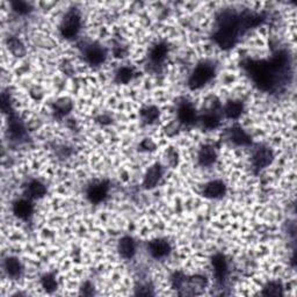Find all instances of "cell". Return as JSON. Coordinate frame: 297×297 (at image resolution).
<instances>
[{
    "instance_id": "44dd1931",
    "label": "cell",
    "mask_w": 297,
    "mask_h": 297,
    "mask_svg": "<svg viewBox=\"0 0 297 297\" xmlns=\"http://www.w3.org/2000/svg\"><path fill=\"white\" fill-rule=\"evenodd\" d=\"M167 51H169V49H167L166 44L158 43L152 48L151 54H150V58H151L152 62L160 63V62H163L164 59H165L166 55H167Z\"/></svg>"
},
{
    "instance_id": "4fadbf2b",
    "label": "cell",
    "mask_w": 297,
    "mask_h": 297,
    "mask_svg": "<svg viewBox=\"0 0 297 297\" xmlns=\"http://www.w3.org/2000/svg\"><path fill=\"white\" fill-rule=\"evenodd\" d=\"M212 267H214L215 277L218 281L223 282L228 273V264H226V259L223 254H216L212 258Z\"/></svg>"
},
{
    "instance_id": "f546056e",
    "label": "cell",
    "mask_w": 297,
    "mask_h": 297,
    "mask_svg": "<svg viewBox=\"0 0 297 297\" xmlns=\"http://www.w3.org/2000/svg\"><path fill=\"white\" fill-rule=\"evenodd\" d=\"M1 108L2 110L7 113V111H9L10 109V103H9V97H7L5 93L2 94L1 97Z\"/></svg>"
},
{
    "instance_id": "4dcf8cb0",
    "label": "cell",
    "mask_w": 297,
    "mask_h": 297,
    "mask_svg": "<svg viewBox=\"0 0 297 297\" xmlns=\"http://www.w3.org/2000/svg\"><path fill=\"white\" fill-rule=\"evenodd\" d=\"M93 292H94L93 286L91 285V284H89V282H86V284L83 286L82 294H84V295H92Z\"/></svg>"
},
{
    "instance_id": "cb8c5ba5",
    "label": "cell",
    "mask_w": 297,
    "mask_h": 297,
    "mask_svg": "<svg viewBox=\"0 0 297 297\" xmlns=\"http://www.w3.org/2000/svg\"><path fill=\"white\" fill-rule=\"evenodd\" d=\"M8 49L12 51V54L17 56V57H22L24 52H26L23 44L15 37H12L8 40Z\"/></svg>"
},
{
    "instance_id": "9a60e30c",
    "label": "cell",
    "mask_w": 297,
    "mask_h": 297,
    "mask_svg": "<svg viewBox=\"0 0 297 297\" xmlns=\"http://www.w3.org/2000/svg\"><path fill=\"white\" fill-rule=\"evenodd\" d=\"M216 150L211 145H204L198 152V163L202 166H211L216 162Z\"/></svg>"
},
{
    "instance_id": "ac0fdd59",
    "label": "cell",
    "mask_w": 297,
    "mask_h": 297,
    "mask_svg": "<svg viewBox=\"0 0 297 297\" xmlns=\"http://www.w3.org/2000/svg\"><path fill=\"white\" fill-rule=\"evenodd\" d=\"M47 193V188L40 181H31L27 186V194L31 198H40Z\"/></svg>"
},
{
    "instance_id": "30bf717a",
    "label": "cell",
    "mask_w": 297,
    "mask_h": 297,
    "mask_svg": "<svg viewBox=\"0 0 297 297\" xmlns=\"http://www.w3.org/2000/svg\"><path fill=\"white\" fill-rule=\"evenodd\" d=\"M33 204L29 200H26V198H21V200H17L14 202L13 205V212L16 217L21 219H27L30 217V215L33 214Z\"/></svg>"
},
{
    "instance_id": "ffe728a7",
    "label": "cell",
    "mask_w": 297,
    "mask_h": 297,
    "mask_svg": "<svg viewBox=\"0 0 297 297\" xmlns=\"http://www.w3.org/2000/svg\"><path fill=\"white\" fill-rule=\"evenodd\" d=\"M202 124L207 129H215L219 124V116L217 111L209 110L202 116Z\"/></svg>"
},
{
    "instance_id": "5b68a950",
    "label": "cell",
    "mask_w": 297,
    "mask_h": 297,
    "mask_svg": "<svg viewBox=\"0 0 297 297\" xmlns=\"http://www.w3.org/2000/svg\"><path fill=\"white\" fill-rule=\"evenodd\" d=\"M205 285H207V280L203 277H193L191 279H186L185 284L181 289H184V292L181 294L184 295H198L201 294L202 292L205 289Z\"/></svg>"
},
{
    "instance_id": "8992f818",
    "label": "cell",
    "mask_w": 297,
    "mask_h": 297,
    "mask_svg": "<svg viewBox=\"0 0 297 297\" xmlns=\"http://www.w3.org/2000/svg\"><path fill=\"white\" fill-rule=\"evenodd\" d=\"M273 157V152H272L271 149L261 146V148L257 149L256 151H254L252 157V163L257 169H265V167H267L272 163Z\"/></svg>"
},
{
    "instance_id": "f1b7e54d",
    "label": "cell",
    "mask_w": 297,
    "mask_h": 297,
    "mask_svg": "<svg viewBox=\"0 0 297 297\" xmlns=\"http://www.w3.org/2000/svg\"><path fill=\"white\" fill-rule=\"evenodd\" d=\"M12 7H13V9L19 14H27L31 10V7H30L29 3L26 2V1H21V0H16V1H13L12 2Z\"/></svg>"
},
{
    "instance_id": "d6986e66",
    "label": "cell",
    "mask_w": 297,
    "mask_h": 297,
    "mask_svg": "<svg viewBox=\"0 0 297 297\" xmlns=\"http://www.w3.org/2000/svg\"><path fill=\"white\" fill-rule=\"evenodd\" d=\"M244 106L240 101H229L224 108V113L229 118H238L243 114Z\"/></svg>"
},
{
    "instance_id": "277c9868",
    "label": "cell",
    "mask_w": 297,
    "mask_h": 297,
    "mask_svg": "<svg viewBox=\"0 0 297 297\" xmlns=\"http://www.w3.org/2000/svg\"><path fill=\"white\" fill-rule=\"evenodd\" d=\"M109 186L106 181H96L87 188V198L92 203H100L107 198Z\"/></svg>"
},
{
    "instance_id": "6da1fadb",
    "label": "cell",
    "mask_w": 297,
    "mask_h": 297,
    "mask_svg": "<svg viewBox=\"0 0 297 297\" xmlns=\"http://www.w3.org/2000/svg\"><path fill=\"white\" fill-rule=\"evenodd\" d=\"M287 56L280 54L272 62H252L249 65V71L260 89L271 90L277 85L280 73L285 72Z\"/></svg>"
},
{
    "instance_id": "9c48e42d",
    "label": "cell",
    "mask_w": 297,
    "mask_h": 297,
    "mask_svg": "<svg viewBox=\"0 0 297 297\" xmlns=\"http://www.w3.org/2000/svg\"><path fill=\"white\" fill-rule=\"evenodd\" d=\"M163 177V169L162 166L156 164L152 167H150L144 178V187L146 190H151L155 188L159 184L160 179Z\"/></svg>"
},
{
    "instance_id": "52a82bcc",
    "label": "cell",
    "mask_w": 297,
    "mask_h": 297,
    "mask_svg": "<svg viewBox=\"0 0 297 297\" xmlns=\"http://www.w3.org/2000/svg\"><path fill=\"white\" fill-rule=\"evenodd\" d=\"M87 62L92 65H99L106 59V50L99 44H91L85 50Z\"/></svg>"
},
{
    "instance_id": "ba28073f",
    "label": "cell",
    "mask_w": 297,
    "mask_h": 297,
    "mask_svg": "<svg viewBox=\"0 0 297 297\" xmlns=\"http://www.w3.org/2000/svg\"><path fill=\"white\" fill-rule=\"evenodd\" d=\"M149 251L153 258L162 259V258L169 256L171 246L165 239H155L149 244Z\"/></svg>"
},
{
    "instance_id": "7c38bea8",
    "label": "cell",
    "mask_w": 297,
    "mask_h": 297,
    "mask_svg": "<svg viewBox=\"0 0 297 297\" xmlns=\"http://www.w3.org/2000/svg\"><path fill=\"white\" fill-rule=\"evenodd\" d=\"M178 117L185 124H192L197 120V110L190 102H183L178 109Z\"/></svg>"
},
{
    "instance_id": "e0dca14e",
    "label": "cell",
    "mask_w": 297,
    "mask_h": 297,
    "mask_svg": "<svg viewBox=\"0 0 297 297\" xmlns=\"http://www.w3.org/2000/svg\"><path fill=\"white\" fill-rule=\"evenodd\" d=\"M5 270L7 275L13 279L20 278L21 273H22V266L16 258H7L5 260Z\"/></svg>"
},
{
    "instance_id": "2e32d148",
    "label": "cell",
    "mask_w": 297,
    "mask_h": 297,
    "mask_svg": "<svg viewBox=\"0 0 297 297\" xmlns=\"http://www.w3.org/2000/svg\"><path fill=\"white\" fill-rule=\"evenodd\" d=\"M228 137L232 143L237 145H249L251 143L250 136L243 130L242 128H231L228 132Z\"/></svg>"
},
{
    "instance_id": "d4e9b609",
    "label": "cell",
    "mask_w": 297,
    "mask_h": 297,
    "mask_svg": "<svg viewBox=\"0 0 297 297\" xmlns=\"http://www.w3.org/2000/svg\"><path fill=\"white\" fill-rule=\"evenodd\" d=\"M159 116V110L156 107H146L142 110V118L146 123H152Z\"/></svg>"
},
{
    "instance_id": "3957f363",
    "label": "cell",
    "mask_w": 297,
    "mask_h": 297,
    "mask_svg": "<svg viewBox=\"0 0 297 297\" xmlns=\"http://www.w3.org/2000/svg\"><path fill=\"white\" fill-rule=\"evenodd\" d=\"M82 24L80 14L76 8H72L65 14L61 23V34L65 38H73L78 34Z\"/></svg>"
},
{
    "instance_id": "7402d4cb",
    "label": "cell",
    "mask_w": 297,
    "mask_h": 297,
    "mask_svg": "<svg viewBox=\"0 0 297 297\" xmlns=\"http://www.w3.org/2000/svg\"><path fill=\"white\" fill-rule=\"evenodd\" d=\"M9 132H10V135L15 138L22 137L24 134V128H23L22 122H21L19 118L15 116H10Z\"/></svg>"
},
{
    "instance_id": "484cf974",
    "label": "cell",
    "mask_w": 297,
    "mask_h": 297,
    "mask_svg": "<svg viewBox=\"0 0 297 297\" xmlns=\"http://www.w3.org/2000/svg\"><path fill=\"white\" fill-rule=\"evenodd\" d=\"M42 287H43L48 293H52L57 289V281L52 274H45L41 280Z\"/></svg>"
},
{
    "instance_id": "83f0119b",
    "label": "cell",
    "mask_w": 297,
    "mask_h": 297,
    "mask_svg": "<svg viewBox=\"0 0 297 297\" xmlns=\"http://www.w3.org/2000/svg\"><path fill=\"white\" fill-rule=\"evenodd\" d=\"M263 294L266 296H280L282 295V286L279 282H270L264 288Z\"/></svg>"
},
{
    "instance_id": "603a6c76",
    "label": "cell",
    "mask_w": 297,
    "mask_h": 297,
    "mask_svg": "<svg viewBox=\"0 0 297 297\" xmlns=\"http://www.w3.org/2000/svg\"><path fill=\"white\" fill-rule=\"evenodd\" d=\"M72 103L71 101L68 99H61L55 103V113L58 116H64V115L69 114V111L71 110Z\"/></svg>"
},
{
    "instance_id": "7a4b0ae2",
    "label": "cell",
    "mask_w": 297,
    "mask_h": 297,
    "mask_svg": "<svg viewBox=\"0 0 297 297\" xmlns=\"http://www.w3.org/2000/svg\"><path fill=\"white\" fill-rule=\"evenodd\" d=\"M215 76V66L210 63L204 62L198 64L192 73L190 78L191 89L198 90L208 84Z\"/></svg>"
},
{
    "instance_id": "5bb4252c",
    "label": "cell",
    "mask_w": 297,
    "mask_h": 297,
    "mask_svg": "<svg viewBox=\"0 0 297 297\" xmlns=\"http://www.w3.org/2000/svg\"><path fill=\"white\" fill-rule=\"evenodd\" d=\"M118 252L124 259H131L135 256L136 244L131 237H123L118 243Z\"/></svg>"
},
{
    "instance_id": "8fae6325",
    "label": "cell",
    "mask_w": 297,
    "mask_h": 297,
    "mask_svg": "<svg viewBox=\"0 0 297 297\" xmlns=\"http://www.w3.org/2000/svg\"><path fill=\"white\" fill-rule=\"evenodd\" d=\"M225 192H226V187L224 183L219 180H215L205 185L203 190V195L205 198H222L223 195L225 194Z\"/></svg>"
},
{
    "instance_id": "4316f807",
    "label": "cell",
    "mask_w": 297,
    "mask_h": 297,
    "mask_svg": "<svg viewBox=\"0 0 297 297\" xmlns=\"http://www.w3.org/2000/svg\"><path fill=\"white\" fill-rule=\"evenodd\" d=\"M132 76H134V71H132V69L128 68V66H123V68H121L117 71L116 80L118 83L127 84L128 82H130Z\"/></svg>"
}]
</instances>
